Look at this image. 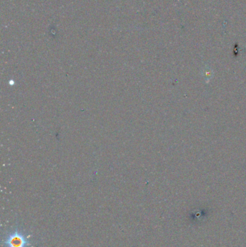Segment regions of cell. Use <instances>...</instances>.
<instances>
[{"instance_id":"cell-1","label":"cell","mask_w":246,"mask_h":247,"mask_svg":"<svg viewBox=\"0 0 246 247\" xmlns=\"http://www.w3.org/2000/svg\"><path fill=\"white\" fill-rule=\"evenodd\" d=\"M5 243L7 247H27L29 244L26 237L19 231L9 235Z\"/></svg>"}]
</instances>
